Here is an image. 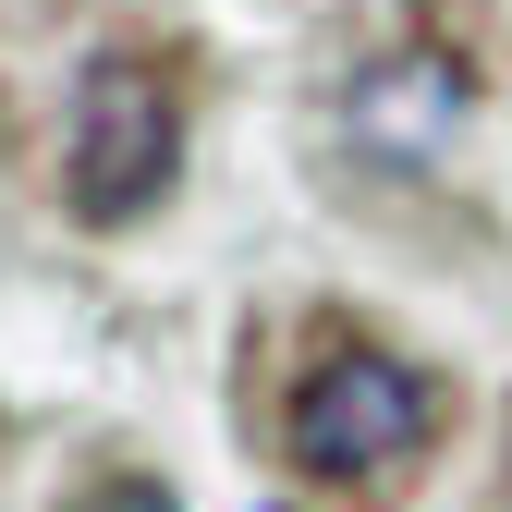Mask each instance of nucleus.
<instances>
[{
  "instance_id": "1",
  "label": "nucleus",
  "mask_w": 512,
  "mask_h": 512,
  "mask_svg": "<svg viewBox=\"0 0 512 512\" xmlns=\"http://www.w3.org/2000/svg\"><path fill=\"white\" fill-rule=\"evenodd\" d=\"M293 464L305 476H342V488H378V476H403L427 439H439V378L403 366V354H378V342H330L305 366V391H293Z\"/></svg>"
},
{
  "instance_id": "4",
  "label": "nucleus",
  "mask_w": 512,
  "mask_h": 512,
  "mask_svg": "<svg viewBox=\"0 0 512 512\" xmlns=\"http://www.w3.org/2000/svg\"><path fill=\"white\" fill-rule=\"evenodd\" d=\"M86 512H171V488L159 476H110V488H86Z\"/></svg>"
},
{
  "instance_id": "3",
  "label": "nucleus",
  "mask_w": 512,
  "mask_h": 512,
  "mask_svg": "<svg viewBox=\"0 0 512 512\" xmlns=\"http://www.w3.org/2000/svg\"><path fill=\"white\" fill-rule=\"evenodd\" d=\"M452 122H464V74L452 61H378L354 86V147H378V159H427Z\"/></svg>"
},
{
  "instance_id": "2",
  "label": "nucleus",
  "mask_w": 512,
  "mask_h": 512,
  "mask_svg": "<svg viewBox=\"0 0 512 512\" xmlns=\"http://www.w3.org/2000/svg\"><path fill=\"white\" fill-rule=\"evenodd\" d=\"M183 171V98L147 74V61H98V74L74 86V135H61V196H74V220H135L171 196Z\"/></svg>"
}]
</instances>
